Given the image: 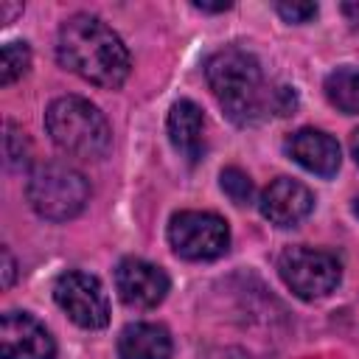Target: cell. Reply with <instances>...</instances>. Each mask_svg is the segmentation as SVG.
<instances>
[{
  "label": "cell",
  "instance_id": "cell-14",
  "mask_svg": "<svg viewBox=\"0 0 359 359\" xmlns=\"http://www.w3.org/2000/svg\"><path fill=\"white\" fill-rule=\"evenodd\" d=\"M325 98L345 115H359V67H337L325 76Z\"/></svg>",
  "mask_w": 359,
  "mask_h": 359
},
{
  "label": "cell",
  "instance_id": "cell-17",
  "mask_svg": "<svg viewBox=\"0 0 359 359\" xmlns=\"http://www.w3.org/2000/svg\"><path fill=\"white\" fill-rule=\"evenodd\" d=\"M28 160V149H25V137L14 123H6V163L11 168L25 165Z\"/></svg>",
  "mask_w": 359,
  "mask_h": 359
},
{
  "label": "cell",
  "instance_id": "cell-22",
  "mask_svg": "<svg viewBox=\"0 0 359 359\" xmlns=\"http://www.w3.org/2000/svg\"><path fill=\"white\" fill-rule=\"evenodd\" d=\"M351 151H353V160L359 165V129H353V135H351Z\"/></svg>",
  "mask_w": 359,
  "mask_h": 359
},
{
  "label": "cell",
  "instance_id": "cell-6",
  "mask_svg": "<svg viewBox=\"0 0 359 359\" xmlns=\"http://www.w3.org/2000/svg\"><path fill=\"white\" fill-rule=\"evenodd\" d=\"M168 244L185 261H210L227 250L230 227L210 210H182L168 222Z\"/></svg>",
  "mask_w": 359,
  "mask_h": 359
},
{
  "label": "cell",
  "instance_id": "cell-18",
  "mask_svg": "<svg viewBox=\"0 0 359 359\" xmlns=\"http://www.w3.org/2000/svg\"><path fill=\"white\" fill-rule=\"evenodd\" d=\"M275 11L286 20V22H309L314 14H317V3H306V0H280L275 3Z\"/></svg>",
  "mask_w": 359,
  "mask_h": 359
},
{
  "label": "cell",
  "instance_id": "cell-4",
  "mask_svg": "<svg viewBox=\"0 0 359 359\" xmlns=\"http://www.w3.org/2000/svg\"><path fill=\"white\" fill-rule=\"evenodd\" d=\"M90 199V185L81 171L67 163H42L28 177L31 208L50 222H67L84 210Z\"/></svg>",
  "mask_w": 359,
  "mask_h": 359
},
{
  "label": "cell",
  "instance_id": "cell-20",
  "mask_svg": "<svg viewBox=\"0 0 359 359\" xmlns=\"http://www.w3.org/2000/svg\"><path fill=\"white\" fill-rule=\"evenodd\" d=\"M194 8H199V11H227L230 3H194Z\"/></svg>",
  "mask_w": 359,
  "mask_h": 359
},
{
  "label": "cell",
  "instance_id": "cell-8",
  "mask_svg": "<svg viewBox=\"0 0 359 359\" xmlns=\"http://www.w3.org/2000/svg\"><path fill=\"white\" fill-rule=\"evenodd\" d=\"M0 353L3 359H53L56 342L28 311H6L0 317Z\"/></svg>",
  "mask_w": 359,
  "mask_h": 359
},
{
  "label": "cell",
  "instance_id": "cell-23",
  "mask_svg": "<svg viewBox=\"0 0 359 359\" xmlns=\"http://www.w3.org/2000/svg\"><path fill=\"white\" fill-rule=\"evenodd\" d=\"M353 213H356V216H359V199H356V202H353Z\"/></svg>",
  "mask_w": 359,
  "mask_h": 359
},
{
  "label": "cell",
  "instance_id": "cell-7",
  "mask_svg": "<svg viewBox=\"0 0 359 359\" xmlns=\"http://www.w3.org/2000/svg\"><path fill=\"white\" fill-rule=\"evenodd\" d=\"M53 300L81 328H104L109 323V300L98 278L70 269L53 283Z\"/></svg>",
  "mask_w": 359,
  "mask_h": 359
},
{
  "label": "cell",
  "instance_id": "cell-3",
  "mask_svg": "<svg viewBox=\"0 0 359 359\" xmlns=\"http://www.w3.org/2000/svg\"><path fill=\"white\" fill-rule=\"evenodd\" d=\"M45 129L50 140L73 157L98 160L112 143V132L104 112L79 95L56 98L45 112Z\"/></svg>",
  "mask_w": 359,
  "mask_h": 359
},
{
  "label": "cell",
  "instance_id": "cell-15",
  "mask_svg": "<svg viewBox=\"0 0 359 359\" xmlns=\"http://www.w3.org/2000/svg\"><path fill=\"white\" fill-rule=\"evenodd\" d=\"M31 65V48L25 42H6L0 53V84H14Z\"/></svg>",
  "mask_w": 359,
  "mask_h": 359
},
{
  "label": "cell",
  "instance_id": "cell-5",
  "mask_svg": "<svg viewBox=\"0 0 359 359\" xmlns=\"http://www.w3.org/2000/svg\"><path fill=\"white\" fill-rule=\"evenodd\" d=\"M278 272L283 283L303 300H317L325 297L328 292L337 289L342 278V264L334 252L328 250H314V247H289L278 258Z\"/></svg>",
  "mask_w": 359,
  "mask_h": 359
},
{
  "label": "cell",
  "instance_id": "cell-19",
  "mask_svg": "<svg viewBox=\"0 0 359 359\" xmlns=\"http://www.w3.org/2000/svg\"><path fill=\"white\" fill-rule=\"evenodd\" d=\"M11 280H14V258L8 247H3V286H11Z\"/></svg>",
  "mask_w": 359,
  "mask_h": 359
},
{
  "label": "cell",
  "instance_id": "cell-1",
  "mask_svg": "<svg viewBox=\"0 0 359 359\" xmlns=\"http://www.w3.org/2000/svg\"><path fill=\"white\" fill-rule=\"evenodd\" d=\"M205 79L238 126H252L266 115H289L297 107V93L292 87H269L258 59L244 48H222L205 62Z\"/></svg>",
  "mask_w": 359,
  "mask_h": 359
},
{
  "label": "cell",
  "instance_id": "cell-10",
  "mask_svg": "<svg viewBox=\"0 0 359 359\" xmlns=\"http://www.w3.org/2000/svg\"><path fill=\"white\" fill-rule=\"evenodd\" d=\"M258 208H261L264 219H269L272 224L292 227V224L303 222L311 213L314 196L303 182H297L292 177H278L264 188V194L258 199Z\"/></svg>",
  "mask_w": 359,
  "mask_h": 359
},
{
  "label": "cell",
  "instance_id": "cell-2",
  "mask_svg": "<svg viewBox=\"0 0 359 359\" xmlns=\"http://www.w3.org/2000/svg\"><path fill=\"white\" fill-rule=\"evenodd\" d=\"M56 59L62 67L98 87H121L132 67L123 39L101 17L84 11L62 22Z\"/></svg>",
  "mask_w": 359,
  "mask_h": 359
},
{
  "label": "cell",
  "instance_id": "cell-13",
  "mask_svg": "<svg viewBox=\"0 0 359 359\" xmlns=\"http://www.w3.org/2000/svg\"><path fill=\"white\" fill-rule=\"evenodd\" d=\"M121 359H168L171 337L157 323H129L118 337Z\"/></svg>",
  "mask_w": 359,
  "mask_h": 359
},
{
  "label": "cell",
  "instance_id": "cell-11",
  "mask_svg": "<svg viewBox=\"0 0 359 359\" xmlns=\"http://www.w3.org/2000/svg\"><path fill=\"white\" fill-rule=\"evenodd\" d=\"M286 154L317 177H334L339 171V143L320 129H297L286 140Z\"/></svg>",
  "mask_w": 359,
  "mask_h": 359
},
{
  "label": "cell",
  "instance_id": "cell-21",
  "mask_svg": "<svg viewBox=\"0 0 359 359\" xmlns=\"http://www.w3.org/2000/svg\"><path fill=\"white\" fill-rule=\"evenodd\" d=\"M22 11V6H8V3H0V14H3V22H11V14Z\"/></svg>",
  "mask_w": 359,
  "mask_h": 359
},
{
  "label": "cell",
  "instance_id": "cell-12",
  "mask_svg": "<svg viewBox=\"0 0 359 359\" xmlns=\"http://www.w3.org/2000/svg\"><path fill=\"white\" fill-rule=\"evenodd\" d=\"M168 137L188 163H196L205 154V115L194 101H177L171 107Z\"/></svg>",
  "mask_w": 359,
  "mask_h": 359
},
{
  "label": "cell",
  "instance_id": "cell-9",
  "mask_svg": "<svg viewBox=\"0 0 359 359\" xmlns=\"http://www.w3.org/2000/svg\"><path fill=\"white\" fill-rule=\"evenodd\" d=\"M168 275L143 258H123L115 266V289L132 309H154L168 294Z\"/></svg>",
  "mask_w": 359,
  "mask_h": 359
},
{
  "label": "cell",
  "instance_id": "cell-16",
  "mask_svg": "<svg viewBox=\"0 0 359 359\" xmlns=\"http://www.w3.org/2000/svg\"><path fill=\"white\" fill-rule=\"evenodd\" d=\"M222 191H224L236 205H247V202L252 199V180H250L241 168L230 165V168L222 171Z\"/></svg>",
  "mask_w": 359,
  "mask_h": 359
}]
</instances>
